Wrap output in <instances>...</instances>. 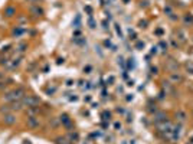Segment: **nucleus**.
Masks as SVG:
<instances>
[{"label": "nucleus", "instance_id": "obj_33", "mask_svg": "<svg viewBox=\"0 0 193 144\" xmlns=\"http://www.w3.org/2000/svg\"><path fill=\"white\" fill-rule=\"evenodd\" d=\"M116 128H117V130H118V128H121V124H120V123H116Z\"/></svg>", "mask_w": 193, "mask_h": 144}, {"label": "nucleus", "instance_id": "obj_28", "mask_svg": "<svg viewBox=\"0 0 193 144\" xmlns=\"http://www.w3.org/2000/svg\"><path fill=\"white\" fill-rule=\"evenodd\" d=\"M137 48H138V49L144 48V42H138V43H137Z\"/></svg>", "mask_w": 193, "mask_h": 144}, {"label": "nucleus", "instance_id": "obj_17", "mask_svg": "<svg viewBox=\"0 0 193 144\" xmlns=\"http://www.w3.org/2000/svg\"><path fill=\"white\" fill-rule=\"evenodd\" d=\"M74 28H81V16L78 15L77 17H75V23H74Z\"/></svg>", "mask_w": 193, "mask_h": 144}, {"label": "nucleus", "instance_id": "obj_14", "mask_svg": "<svg viewBox=\"0 0 193 144\" xmlns=\"http://www.w3.org/2000/svg\"><path fill=\"white\" fill-rule=\"evenodd\" d=\"M176 117L179 118V121H185V120H186V112L182 111V109H179V111L176 112Z\"/></svg>", "mask_w": 193, "mask_h": 144}, {"label": "nucleus", "instance_id": "obj_23", "mask_svg": "<svg viewBox=\"0 0 193 144\" xmlns=\"http://www.w3.org/2000/svg\"><path fill=\"white\" fill-rule=\"evenodd\" d=\"M160 48H161L163 51H166V49H167V43H166L164 40H161V42H160Z\"/></svg>", "mask_w": 193, "mask_h": 144}, {"label": "nucleus", "instance_id": "obj_27", "mask_svg": "<svg viewBox=\"0 0 193 144\" xmlns=\"http://www.w3.org/2000/svg\"><path fill=\"white\" fill-rule=\"evenodd\" d=\"M10 48H12V45H7L6 48L3 46V49H1V52H9V51H10Z\"/></svg>", "mask_w": 193, "mask_h": 144}, {"label": "nucleus", "instance_id": "obj_35", "mask_svg": "<svg viewBox=\"0 0 193 144\" xmlns=\"http://www.w3.org/2000/svg\"><path fill=\"white\" fill-rule=\"evenodd\" d=\"M29 1H36V0H29Z\"/></svg>", "mask_w": 193, "mask_h": 144}, {"label": "nucleus", "instance_id": "obj_20", "mask_svg": "<svg viewBox=\"0 0 193 144\" xmlns=\"http://www.w3.org/2000/svg\"><path fill=\"white\" fill-rule=\"evenodd\" d=\"M186 69L190 72V73H193V64L192 62H187V64H186Z\"/></svg>", "mask_w": 193, "mask_h": 144}, {"label": "nucleus", "instance_id": "obj_15", "mask_svg": "<svg viewBox=\"0 0 193 144\" xmlns=\"http://www.w3.org/2000/svg\"><path fill=\"white\" fill-rule=\"evenodd\" d=\"M15 13H16L15 7H7V9H6V12H4V15H6L7 17H12V16H13Z\"/></svg>", "mask_w": 193, "mask_h": 144}, {"label": "nucleus", "instance_id": "obj_9", "mask_svg": "<svg viewBox=\"0 0 193 144\" xmlns=\"http://www.w3.org/2000/svg\"><path fill=\"white\" fill-rule=\"evenodd\" d=\"M170 81H172L173 84H179V82H182V81H183V78H182V75H180V73H174V72H173V73L170 75Z\"/></svg>", "mask_w": 193, "mask_h": 144}, {"label": "nucleus", "instance_id": "obj_16", "mask_svg": "<svg viewBox=\"0 0 193 144\" xmlns=\"http://www.w3.org/2000/svg\"><path fill=\"white\" fill-rule=\"evenodd\" d=\"M0 112H1V114H7V112H12V111H10V104H9V105H3V107L0 108Z\"/></svg>", "mask_w": 193, "mask_h": 144}, {"label": "nucleus", "instance_id": "obj_5", "mask_svg": "<svg viewBox=\"0 0 193 144\" xmlns=\"http://www.w3.org/2000/svg\"><path fill=\"white\" fill-rule=\"evenodd\" d=\"M59 120H61V123H62V125H64L65 128H68V130L72 128V121H71V118H69L68 114H62V115L59 117Z\"/></svg>", "mask_w": 193, "mask_h": 144}, {"label": "nucleus", "instance_id": "obj_10", "mask_svg": "<svg viewBox=\"0 0 193 144\" xmlns=\"http://www.w3.org/2000/svg\"><path fill=\"white\" fill-rule=\"evenodd\" d=\"M177 39H179V42H186V39H187V36H186V32L183 30V29H179L177 30Z\"/></svg>", "mask_w": 193, "mask_h": 144}, {"label": "nucleus", "instance_id": "obj_26", "mask_svg": "<svg viewBox=\"0 0 193 144\" xmlns=\"http://www.w3.org/2000/svg\"><path fill=\"white\" fill-rule=\"evenodd\" d=\"M69 138H71L72 141H74V140H78V134H77V133H75V134H74V133H71V136H69Z\"/></svg>", "mask_w": 193, "mask_h": 144}, {"label": "nucleus", "instance_id": "obj_13", "mask_svg": "<svg viewBox=\"0 0 193 144\" xmlns=\"http://www.w3.org/2000/svg\"><path fill=\"white\" fill-rule=\"evenodd\" d=\"M26 49H28V43H19L16 46V52H19V53H23Z\"/></svg>", "mask_w": 193, "mask_h": 144}, {"label": "nucleus", "instance_id": "obj_1", "mask_svg": "<svg viewBox=\"0 0 193 144\" xmlns=\"http://www.w3.org/2000/svg\"><path fill=\"white\" fill-rule=\"evenodd\" d=\"M25 95H26V89H25L23 87H17V88H15V89L7 91V92L4 94V100H6L7 102H13V101L22 100Z\"/></svg>", "mask_w": 193, "mask_h": 144}, {"label": "nucleus", "instance_id": "obj_18", "mask_svg": "<svg viewBox=\"0 0 193 144\" xmlns=\"http://www.w3.org/2000/svg\"><path fill=\"white\" fill-rule=\"evenodd\" d=\"M23 33V29L22 28H16L15 30H13V36H20Z\"/></svg>", "mask_w": 193, "mask_h": 144}, {"label": "nucleus", "instance_id": "obj_7", "mask_svg": "<svg viewBox=\"0 0 193 144\" xmlns=\"http://www.w3.org/2000/svg\"><path fill=\"white\" fill-rule=\"evenodd\" d=\"M180 133H182V127H180V125L173 127V128H172V140H173V141L179 140V138H180Z\"/></svg>", "mask_w": 193, "mask_h": 144}, {"label": "nucleus", "instance_id": "obj_11", "mask_svg": "<svg viewBox=\"0 0 193 144\" xmlns=\"http://www.w3.org/2000/svg\"><path fill=\"white\" fill-rule=\"evenodd\" d=\"M30 12H32L35 16H42V15H43V9H40L39 6H32V7H30Z\"/></svg>", "mask_w": 193, "mask_h": 144}, {"label": "nucleus", "instance_id": "obj_12", "mask_svg": "<svg viewBox=\"0 0 193 144\" xmlns=\"http://www.w3.org/2000/svg\"><path fill=\"white\" fill-rule=\"evenodd\" d=\"M164 120H166V114H164V112H157L154 115L156 123H160V121H164Z\"/></svg>", "mask_w": 193, "mask_h": 144}, {"label": "nucleus", "instance_id": "obj_4", "mask_svg": "<svg viewBox=\"0 0 193 144\" xmlns=\"http://www.w3.org/2000/svg\"><path fill=\"white\" fill-rule=\"evenodd\" d=\"M3 123H4L6 125H15V124H16V115H15L13 112H7V114H4V117H3Z\"/></svg>", "mask_w": 193, "mask_h": 144}, {"label": "nucleus", "instance_id": "obj_2", "mask_svg": "<svg viewBox=\"0 0 193 144\" xmlns=\"http://www.w3.org/2000/svg\"><path fill=\"white\" fill-rule=\"evenodd\" d=\"M20 101H22V104L25 107H28V108L39 107V104H40V100H39L38 97H35V95H25Z\"/></svg>", "mask_w": 193, "mask_h": 144}, {"label": "nucleus", "instance_id": "obj_32", "mask_svg": "<svg viewBox=\"0 0 193 144\" xmlns=\"http://www.w3.org/2000/svg\"><path fill=\"white\" fill-rule=\"evenodd\" d=\"M84 71H86V73H89V71H91V66H86V68H84Z\"/></svg>", "mask_w": 193, "mask_h": 144}, {"label": "nucleus", "instance_id": "obj_21", "mask_svg": "<svg viewBox=\"0 0 193 144\" xmlns=\"http://www.w3.org/2000/svg\"><path fill=\"white\" fill-rule=\"evenodd\" d=\"M56 144H69V143H66V140H65V138L59 137V138H56Z\"/></svg>", "mask_w": 193, "mask_h": 144}, {"label": "nucleus", "instance_id": "obj_8", "mask_svg": "<svg viewBox=\"0 0 193 144\" xmlns=\"http://www.w3.org/2000/svg\"><path fill=\"white\" fill-rule=\"evenodd\" d=\"M25 108V105L22 104V101L19 100V101H13V102H10V111L13 112V111H22Z\"/></svg>", "mask_w": 193, "mask_h": 144}, {"label": "nucleus", "instance_id": "obj_24", "mask_svg": "<svg viewBox=\"0 0 193 144\" xmlns=\"http://www.w3.org/2000/svg\"><path fill=\"white\" fill-rule=\"evenodd\" d=\"M185 22L186 23H193V16H186L185 17Z\"/></svg>", "mask_w": 193, "mask_h": 144}, {"label": "nucleus", "instance_id": "obj_25", "mask_svg": "<svg viewBox=\"0 0 193 144\" xmlns=\"http://www.w3.org/2000/svg\"><path fill=\"white\" fill-rule=\"evenodd\" d=\"M128 68H131V69L134 68V59H133V58L128 59Z\"/></svg>", "mask_w": 193, "mask_h": 144}, {"label": "nucleus", "instance_id": "obj_34", "mask_svg": "<svg viewBox=\"0 0 193 144\" xmlns=\"http://www.w3.org/2000/svg\"><path fill=\"white\" fill-rule=\"evenodd\" d=\"M23 144H30V143H29V141H28V140H26V141H25V143H23Z\"/></svg>", "mask_w": 193, "mask_h": 144}, {"label": "nucleus", "instance_id": "obj_6", "mask_svg": "<svg viewBox=\"0 0 193 144\" xmlns=\"http://www.w3.org/2000/svg\"><path fill=\"white\" fill-rule=\"evenodd\" d=\"M26 124H28V127H29V128L35 130V128H38L39 125H40V121H39L38 117H28Z\"/></svg>", "mask_w": 193, "mask_h": 144}, {"label": "nucleus", "instance_id": "obj_3", "mask_svg": "<svg viewBox=\"0 0 193 144\" xmlns=\"http://www.w3.org/2000/svg\"><path fill=\"white\" fill-rule=\"evenodd\" d=\"M156 127H157V130L160 131V133H164V131H170L172 128H173V125H172V123L170 121H160V123H156Z\"/></svg>", "mask_w": 193, "mask_h": 144}, {"label": "nucleus", "instance_id": "obj_19", "mask_svg": "<svg viewBox=\"0 0 193 144\" xmlns=\"http://www.w3.org/2000/svg\"><path fill=\"white\" fill-rule=\"evenodd\" d=\"M7 81H9V79H6V81H1V79H0V91H1V89H4V88L9 85V84H6Z\"/></svg>", "mask_w": 193, "mask_h": 144}, {"label": "nucleus", "instance_id": "obj_30", "mask_svg": "<svg viewBox=\"0 0 193 144\" xmlns=\"http://www.w3.org/2000/svg\"><path fill=\"white\" fill-rule=\"evenodd\" d=\"M85 10H86V12H88V13H89V15H91V13H92V9H91V7H89V6H86V7H85Z\"/></svg>", "mask_w": 193, "mask_h": 144}, {"label": "nucleus", "instance_id": "obj_31", "mask_svg": "<svg viewBox=\"0 0 193 144\" xmlns=\"http://www.w3.org/2000/svg\"><path fill=\"white\" fill-rule=\"evenodd\" d=\"M104 45H105L107 48H110V46H111V42H110V40H105V42H104Z\"/></svg>", "mask_w": 193, "mask_h": 144}, {"label": "nucleus", "instance_id": "obj_29", "mask_svg": "<svg viewBox=\"0 0 193 144\" xmlns=\"http://www.w3.org/2000/svg\"><path fill=\"white\" fill-rule=\"evenodd\" d=\"M118 64H120V65H121V66H124V59H122V58H121V56H120V58H118Z\"/></svg>", "mask_w": 193, "mask_h": 144}, {"label": "nucleus", "instance_id": "obj_22", "mask_svg": "<svg viewBox=\"0 0 193 144\" xmlns=\"http://www.w3.org/2000/svg\"><path fill=\"white\" fill-rule=\"evenodd\" d=\"M88 25H89V28H91V29H95V22L92 20V17H89V20H88Z\"/></svg>", "mask_w": 193, "mask_h": 144}]
</instances>
